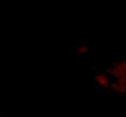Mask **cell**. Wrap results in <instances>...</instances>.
Masks as SVG:
<instances>
[{
	"mask_svg": "<svg viewBox=\"0 0 126 117\" xmlns=\"http://www.w3.org/2000/svg\"><path fill=\"white\" fill-rule=\"evenodd\" d=\"M95 80H96L97 82V85L99 86H101V87H103V86H106L108 85V78H106V76L104 75V74H100V75H98L95 78Z\"/></svg>",
	"mask_w": 126,
	"mask_h": 117,
	"instance_id": "1",
	"label": "cell"
}]
</instances>
